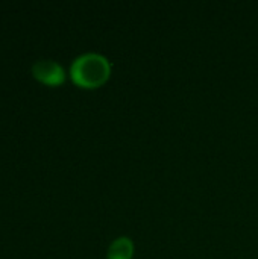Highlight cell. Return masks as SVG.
I'll return each instance as SVG.
<instances>
[{
	"instance_id": "obj_1",
	"label": "cell",
	"mask_w": 258,
	"mask_h": 259,
	"mask_svg": "<svg viewBox=\"0 0 258 259\" xmlns=\"http://www.w3.org/2000/svg\"><path fill=\"white\" fill-rule=\"evenodd\" d=\"M111 76L109 61L96 52L82 53L70 65V77L81 88H99Z\"/></svg>"
},
{
	"instance_id": "obj_2",
	"label": "cell",
	"mask_w": 258,
	"mask_h": 259,
	"mask_svg": "<svg viewBox=\"0 0 258 259\" xmlns=\"http://www.w3.org/2000/svg\"><path fill=\"white\" fill-rule=\"evenodd\" d=\"M32 76L40 80L44 85L49 87H58L65 80V70L64 67L53 61V59H38L33 62L32 68Z\"/></svg>"
},
{
	"instance_id": "obj_3",
	"label": "cell",
	"mask_w": 258,
	"mask_h": 259,
	"mask_svg": "<svg viewBox=\"0 0 258 259\" xmlns=\"http://www.w3.org/2000/svg\"><path fill=\"white\" fill-rule=\"evenodd\" d=\"M132 255H134L132 240L128 237H119L109 244L106 259H132Z\"/></svg>"
}]
</instances>
